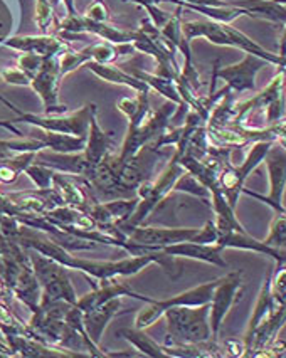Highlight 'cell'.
<instances>
[{"mask_svg":"<svg viewBox=\"0 0 286 358\" xmlns=\"http://www.w3.org/2000/svg\"><path fill=\"white\" fill-rule=\"evenodd\" d=\"M41 150H45V145L34 136H15L12 140H0V164L20 155V153H39Z\"/></svg>","mask_w":286,"mask_h":358,"instance_id":"27","label":"cell"},{"mask_svg":"<svg viewBox=\"0 0 286 358\" xmlns=\"http://www.w3.org/2000/svg\"><path fill=\"white\" fill-rule=\"evenodd\" d=\"M29 178L34 182L36 189L45 190V189H52V182H54V175H56V170L49 169L43 164H37L34 162L32 165H29L26 169V172Z\"/></svg>","mask_w":286,"mask_h":358,"instance_id":"30","label":"cell"},{"mask_svg":"<svg viewBox=\"0 0 286 358\" xmlns=\"http://www.w3.org/2000/svg\"><path fill=\"white\" fill-rule=\"evenodd\" d=\"M0 45L20 54H37V56L43 57H56L73 49L71 44L59 34L12 36L9 39L2 41Z\"/></svg>","mask_w":286,"mask_h":358,"instance_id":"14","label":"cell"},{"mask_svg":"<svg viewBox=\"0 0 286 358\" xmlns=\"http://www.w3.org/2000/svg\"><path fill=\"white\" fill-rule=\"evenodd\" d=\"M217 280L202 282V285L196 286V288H190L187 291H182V293L176 294V296H170L167 299H150L148 303H145V306L138 311L135 316V327L147 330L148 327H152L153 323H157L164 316V313L170 308L177 306H202L209 305L210 299H213L214 288L217 286Z\"/></svg>","mask_w":286,"mask_h":358,"instance_id":"6","label":"cell"},{"mask_svg":"<svg viewBox=\"0 0 286 358\" xmlns=\"http://www.w3.org/2000/svg\"><path fill=\"white\" fill-rule=\"evenodd\" d=\"M134 298L140 299V301L148 303L152 298L143 296V294L136 293V291L131 288L128 282H120L118 278H113V280H108L103 282H98V286H94L93 291L85 296L78 298L76 306L80 308L83 313H88V311L94 310V308L105 305V303L111 301L115 298Z\"/></svg>","mask_w":286,"mask_h":358,"instance_id":"15","label":"cell"},{"mask_svg":"<svg viewBox=\"0 0 286 358\" xmlns=\"http://www.w3.org/2000/svg\"><path fill=\"white\" fill-rule=\"evenodd\" d=\"M276 301L273 298L271 293V271H268L266 278H264L263 286H261L258 301H256L255 310H252L250 323H248V331L246 336H244V348H246V357H250L252 341H255V336L266 327V323L271 320V316L275 315L276 311Z\"/></svg>","mask_w":286,"mask_h":358,"instance_id":"16","label":"cell"},{"mask_svg":"<svg viewBox=\"0 0 286 358\" xmlns=\"http://www.w3.org/2000/svg\"><path fill=\"white\" fill-rule=\"evenodd\" d=\"M219 237V231L215 227L214 220H207L206 226L199 229L197 236L194 237V243H201V244H215L217 243Z\"/></svg>","mask_w":286,"mask_h":358,"instance_id":"36","label":"cell"},{"mask_svg":"<svg viewBox=\"0 0 286 358\" xmlns=\"http://www.w3.org/2000/svg\"><path fill=\"white\" fill-rule=\"evenodd\" d=\"M59 56L45 57L43 68L34 78L31 79L32 91L41 98L44 106V115H64L68 113V108L59 103Z\"/></svg>","mask_w":286,"mask_h":358,"instance_id":"11","label":"cell"},{"mask_svg":"<svg viewBox=\"0 0 286 358\" xmlns=\"http://www.w3.org/2000/svg\"><path fill=\"white\" fill-rule=\"evenodd\" d=\"M0 357H14L12 355L9 340H7V336L3 335L2 330H0Z\"/></svg>","mask_w":286,"mask_h":358,"instance_id":"39","label":"cell"},{"mask_svg":"<svg viewBox=\"0 0 286 358\" xmlns=\"http://www.w3.org/2000/svg\"><path fill=\"white\" fill-rule=\"evenodd\" d=\"M113 133H106L103 131V128L99 127L98 122V108L93 111L90 120V130H88V136H86V147L83 150L85 153L86 160L91 166H96L103 158H106L108 155L113 153L115 148V138Z\"/></svg>","mask_w":286,"mask_h":358,"instance_id":"19","label":"cell"},{"mask_svg":"<svg viewBox=\"0 0 286 358\" xmlns=\"http://www.w3.org/2000/svg\"><path fill=\"white\" fill-rule=\"evenodd\" d=\"M31 136L41 140L45 145V148L56 153H78L83 152L86 147V138H83V136L63 135V133L39 130V128H37L36 135Z\"/></svg>","mask_w":286,"mask_h":358,"instance_id":"23","label":"cell"},{"mask_svg":"<svg viewBox=\"0 0 286 358\" xmlns=\"http://www.w3.org/2000/svg\"><path fill=\"white\" fill-rule=\"evenodd\" d=\"M263 164H266L268 169V180H269V190L266 195H259L248 190L246 187L243 189L244 195H250L252 199L264 202L268 207L275 210V214H286L285 209V192H286V150L280 145L273 143L269 152L264 157Z\"/></svg>","mask_w":286,"mask_h":358,"instance_id":"9","label":"cell"},{"mask_svg":"<svg viewBox=\"0 0 286 358\" xmlns=\"http://www.w3.org/2000/svg\"><path fill=\"white\" fill-rule=\"evenodd\" d=\"M271 293L278 306L286 299V262L276 266L275 276L271 274Z\"/></svg>","mask_w":286,"mask_h":358,"instance_id":"32","label":"cell"},{"mask_svg":"<svg viewBox=\"0 0 286 358\" xmlns=\"http://www.w3.org/2000/svg\"><path fill=\"white\" fill-rule=\"evenodd\" d=\"M276 143H278V145H280V147H283V148L286 150V138H281V140H278V141H276Z\"/></svg>","mask_w":286,"mask_h":358,"instance_id":"44","label":"cell"},{"mask_svg":"<svg viewBox=\"0 0 286 358\" xmlns=\"http://www.w3.org/2000/svg\"><path fill=\"white\" fill-rule=\"evenodd\" d=\"M96 110V105L88 103V105L81 106L80 110L74 113L64 115H34V113H20L17 116V122L32 124V127L39 128V130L63 133V135H74L86 138L90 130V120L93 111Z\"/></svg>","mask_w":286,"mask_h":358,"instance_id":"7","label":"cell"},{"mask_svg":"<svg viewBox=\"0 0 286 358\" xmlns=\"http://www.w3.org/2000/svg\"><path fill=\"white\" fill-rule=\"evenodd\" d=\"M6 296H12V294H10V291L7 289L6 282H3V278L0 276V299H3Z\"/></svg>","mask_w":286,"mask_h":358,"instance_id":"43","label":"cell"},{"mask_svg":"<svg viewBox=\"0 0 286 358\" xmlns=\"http://www.w3.org/2000/svg\"><path fill=\"white\" fill-rule=\"evenodd\" d=\"M182 32L189 41L204 37L215 45H224V48H236L239 51L246 54H255L268 62V64H275L278 68L286 69V57L278 56V54L269 52L263 45H259L251 37L243 34L241 31L231 26V24L215 22V20H189V22H182Z\"/></svg>","mask_w":286,"mask_h":358,"instance_id":"1","label":"cell"},{"mask_svg":"<svg viewBox=\"0 0 286 358\" xmlns=\"http://www.w3.org/2000/svg\"><path fill=\"white\" fill-rule=\"evenodd\" d=\"M0 101H2V103H3V105H6V106H9V108H10V110H12V111H14V113H15V115H17V116H19L20 113H22V110H19V108H17V106H15V105H14V103H10V101H9V99H7L6 96H2V94H0Z\"/></svg>","mask_w":286,"mask_h":358,"instance_id":"42","label":"cell"},{"mask_svg":"<svg viewBox=\"0 0 286 358\" xmlns=\"http://www.w3.org/2000/svg\"><path fill=\"white\" fill-rule=\"evenodd\" d=\"M0 128H6L7 131H10V133H14L15 136H22V131L19 130V128H15L14 124L12 123H9V122H0Z\"/></svg>","mask_w":286,"mask_h":358,"instance_id":"41","label":"cell"},{"mask_svg":"<svg viewBox=\"0 0 286 358\" xmlns=\"http://www.w3.org/2000/svg\"><path fill=\"white\" fill-rule=\"evenodd\" d=\"M263 241L275 249H286V214H276L266 239Z\"/></svg>","mask_w":286,"mask_h":358,"instance_id":"31","label":"cell"},{"mask_svg":"<svg viewBox=\"0 0 286 358\" xmlns=\"http://www.w3.org/2000/svg\"><path fill=\"white\" fill-rule=\"evenodd\" d=\"M268 62L255 54H246L241 61L236 64L226 66V68L215 69V78L222 79L226 86L234 93H244V91H256V74L266 66Z\"/></svg>","mask_w":286,"mask_h":358,"instance_id":"13","label":"cell"},{"mask_svg":"<svg viewBox=\"0 0 286 358\" xmlns=\"http://www.w3.org/2000/svg\"><path fill=\"white\" fill-rule=\"evenodd\" d=\"M83 15L91 20H98V22H110L111 20L110 9L106 7L105 0H94Z\"/></svg>","mask_w":286,"mask_h":358,"instance_id":"35","label":"cell"},{"mask_svg":"<svg viewBox=\"0 0 286 358\" xmlns=\"http://www.w3.org/2000/svg\"><path fill=\"white\" fill-rule=\"evenodd\" d=\"M0 79L12 86H31V78L24 73L19 66H9V68H0Z\"/></svg>","mask_w":286,"mask_h":358,"instance_id":"33","label":"cell"},{"mask_svg":"<svg viewBox=\"0 0 286 358\" xmlns=\"http://www.w3.org/2000/svg\"><path fill=\"white\" fill-rule=\"evenodd\" d=\"M173 192H184L192 195V197L201 199V201H206L210 203V192L207 187H204L201 182L197 180L194 175L189 172L182 173V177L176 182V187H173Z\"/></svg>","mask_w":286,"mask_h":358,"instance_id":"29","label":"cell"},{"mask_svg":"<svg viewBox=\"0 0 286 358\" xmlns=\"http://www.w3.org/2000/svg\"><path fill=\"white\" fill-rule=\"evenodd\" d=\"M197 232V227H152L142 224V226L125 229L122 234L128 243L142 244L148 251H160L165 245L194 241Z\"/></svg>","mask_w":286,"mask_h":358,"instance_id":"10","label":"cell"},{"mask_svg":"<svg viewBox=\"0 0 286 358\" xmlns=\"http://www.w3.org/2000/svg\"><path fill=\"white\" fill-rule=\"evenodd\" d=\"M122 299L123 298H115L111 299V301L105 303V305L94 308V310L85 313V320H83V322H85L86 333H88V336L94 341V343L99 345V341H101L103 335H105L111 320L117 318L118 315H122L123 311H125L123 310Z\"/></svg>","mask_w":286,"mask_h":358,"instance_id":"20","label":"cell"},{"mask_svg":"<svg viewBox=\"0 0 286 358\" xmlns=\"http://www.w3.org/2000/svg\"><path fill=\"white\" fill-rule=\"evenodd\" d=\"M117 108L120 113L127 116L128 128L140 127L152 113L148 93H136L135 98H122L117 103Z\"/></svg>","mask_w":286,"mask_h":358,"instance_id":"24","label":"cell"},{"mask_svg":"<svg viewBox=\"0 0 286 358\" xmlns=\"http://www.w3.org/2000/svg\"><path fill=\"white\" fill-rule=\"evenodd\" d=\"M52 189L56 190L57 195H59L64 206L74 207V209L90 212L91 206L96 202V199L91 197L88 190L90 185L86 184L83 178L74 177V175L56 172V175H54Z\"/></svg>","mask_w":286,"mask_h":358,"instance_id":"17","label":"cell"},{"mask_svg":"<svg viewBox=\"0 0 286 358\" xmlns=\"http://www.w3.org/2000/svg\"><path fill=\"white\" fill-rule=\"evenodd\" d=\"M130 73L134 74L135 78H138L140 81H143L150 90L159 93L160 96H164L167 101L176 103V105H182V98L179 90H177L176 79L164 78L157 73H147L143 69H130Z\"/></svg>","mask_w":286,"mask_h":358,"instance_id":"26","label":"cell"},{"mask_svg":"<svg viewBox=\"0 0 286 358\" xmlns=\"http://www.w3.org/2000/svg\"><path fill=\"white\" fill-rule=\"evenodd\" d=\"M229 2L236 7L246 9L250 17L268 20L280 27L286 22V7L280 6L275 0H229Z\"/></svg>","mask_w":286,"mask_h":358,"instance_id":"22","label":"cell"},{"mask_svg":"<svg viewBox=\"0 0 286 358\" xmlns=\"http://www.w3.org/2000/svg\"><path fill=\"white\" fill-rule=\"evenodd\" d=\"M118 336H122L123 340H127L128 343L136 350V352L142 353L145 357H150V358L167 357V353H165L164 350V345L157 343V341L150 338V335H147L142 328H136V327L123 328V330L118 331Z\"/></svg>","mask_w":286,"mask_h":358,"instance_id":"25","label":"cell"},{"mask_svg":"<svg viewBox=\"0 0 286 358\" xmlns=\"http://www.w3.org/2000/svg\"><path fill=\"white\" fill-rule=\"evenodd\" d=\"M278 56L286 57V22L281 26V36H280V51Z\"/></svg>","mask_w":286,"mask_h":358,"instance_id":"40","label":"cell"},{"mask_svg":"<svg viewBox=\"0 0 286 358\" xmlns=\"http://www.w3.org/2000/svg\"><path fill=\"white\" fill-rule=\"evenodd\" d=\"M136 203H138L136 195L134 199H118V201L110 202L96 201L91 206L88 214L94 219L99 231L125 239L120 232V226L128 222V219L131 217V214L136 209Z\"/></svg>","mask_w":286,"mask_h":358,"instance_id":"12","label":"cell"},{"mask_svg":"<svg viewBox=\"0 0 286 358\" xmlns=\"http://www.w3.org/2000/svg\"><path fill=\"white\" fill-rule=\"evenodd\" d=\"M184 172V166L177 162L176 157H172L169 165L162 170L155 182L143 180L136 189V197H138L136 209L131 214V217L128 219V222L120 226V232L125 231V229L142 226L145 220L148 219V215H152V212L173 192L176 182L179 180Z\"/></svg>","mask_w":286,"mask_h":358,"instance_id":"2","label":"cell"},{"mask_svg":"<svg viewBox=\"0 0 286 358\" xmlns=\"http://www.w3.org/2000/svg\"><path fill=\"white\" fill-rule=\"evenodd\" d=\"M0 330L3 331L7 340L15 338V336H29V338H32L27 323L20 322L3 299H0Z\"/></svg>","mask_w":286,"mask_h":358,"instance_id":"28","label":"cell"},{"mask_svg":"<svg viewBox=\"0 0 286 358\" xmlns=\"http://www.w3.org/2000/svg\"><path fill=\"white\" fill-rule=\"evenodd\" d=\"M167 324V341L177 343H204L213 340L209 323V305L177 306L164 313Z\"/></svg>","mask_w":286,"mask_h":358,"instance_id":"3","label":"cell"},{"mask_svg":"<svg viewBox=\"0 0 286 358\" xmlns=\"http://www.w3.org/2000/svg\"><path fill=\"white\" fill-rule=\"evenodd\" d=\"M44 61L45 57L37 56V54H20L17 57V66L32 79L43 68Z\"/></svg>","mask_w":286,"mask_h":358,"instance_id":"34","label":"cell"},{"mask_svg":"<svg viewBox=\"0 0 286 358\" xmlns=\"http://www.w3.org/2000/svg\"><path fill=\"white\" fill-rule=\"evenodd\" d=\"M162 252L173 257H187V259L207 262V264L217 266V268H227V262L222 257L224 249L219 244H201L187 241V243H177L172 245H165L160 249Z\"/></svg>","mask_w":286,"mask_h":358,"instance_id":"18","label":"cell"},{"mask_svg":"<svg viewBox=\"0 0 286 358\" xmlns=\"http://www.w3.org/2000/svg\"><path fill=\"white\" fill-rule=\"evenodd\" d=\"M167 2L176 3L177 7L185 6H210V7H222L229 3V0H167Z\"/></svg>","mask_w":286,"mask_h":358,"instance_id":"38","label":"cell"},{"mask_svg":"<svg viewBox=\"0 0 286 358\" xmlns=\"http://www.w3.org/2000/svg\"><path fill=\"white\" fill-rule=\"evenodd\" d=\"M180 105L167 101L155 111H152L145 122L136 128H128L127 138L123 141L122 148L117 153L120 162H130L140 155L143 148L150 147V145L164 135L170 128V122H172L173 115H176L177 108Z\"/></svg>","mask_w":286,"mask_h":358,"instance_id":"5","label":"cell"},{"mask_svg":"<svg viewBox=\"0 0 286 358\" xmlns=\"http://www.w3.org/2000/svg\"><path fill=\"white\" fill-rule=\"evenodd\" d=\"M243 289V271H231L226 276L219 278L217 286L214 288L213 299L209 303V323L214 341L219 338L226 316L241 299Z\"/></svg>","mask_w":286,"mask_h":358,"instance_id":"8","label":"cell"},{"mask_svg":"<svg viewBox=\"0 0 286 358\" xmlns=\"http://www.w3.org/2000/svg\"><path fill=\"white\" fill-rule=\"evenodd\" d=\"M224 355L229 357H246V348H244V340H226L222 345Z\"/></svg>","mask_w":286,"mask_h":358,"instance_id":"37","label":"cell"},{"mask_svg":"<svg viewBox=\"0 0 286 358\" xmlns=\"http://www.w3.org/2000/svg\"><path fill=\"white\" fill-rule=\"evenodd\" d=\"M86 68H88L94 76H98L103 81L111 83V85H120V86H128L130 90H134L135 93H150V87L145 85L143 81H140L138 78H135L130 71H125L115 64H99V62H86Z\"/></svg>","mask_w":286,"mask_h":358,"instance_id":"21","label":"cell"},{"mask_svg":"<svg viewBox=\"0 0 286 358\" xmlns=\"http://www.w3.org/2000/svg\"><path fill=\"white\" fill-rule=\"evenodd\" d=\"M29 256H31L32 268H34L36 278L39 281L41 289H43L41 305H52V303L59 301L76 305L78 296L71 280H69L68 268H64L63 264L51 259V257L44 256V254L32 251V249H29Z\"/></svg>","mask_w":286,"mask_h":358,"instance_id":"4","label":"cell"}]
</instances>
